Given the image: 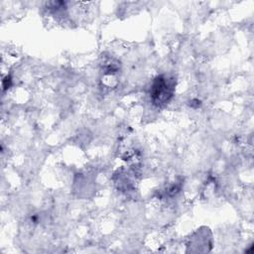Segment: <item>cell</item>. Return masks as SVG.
<instances>
[{
  "mask_svg": "<svg viewBox=\"0 0 254 254\" xmlns=\"http://www.w3.org/2000/svg\"><path fill=\"white\" fill-rule=\"evenodd\" d=\"M174 93V83L164 75L155 78L151 86V98L156 105H163L170 101Z\"/></svg>",
  "mask_w": 254,
  "mask_h": 254,
  "instance_id": "6da1fadb",
  "label": "cell"
}]
</instances>
